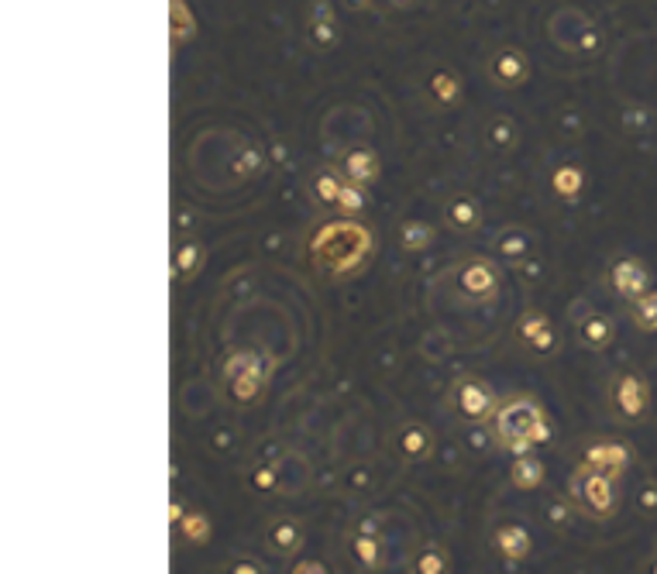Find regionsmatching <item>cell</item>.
Returning a JSON list of instances; mask_svg holds the SVG:
<instances>
[{
    "instance_id": "cell-31",
    "label": "cell",
    "mask_w": 657,
    "mask_h": 574,
    "mask_svg": "<svg viewBox=\"0 0 657 574\" xmlns=\"http://www.w3.org/2000/svg\"><path fill=\"white\" fill-rule=\"evenodd\" d=\"M292 571H296V574H324L327 568H324L320 561H300V564H296Z\"/></svg>"
},
{
    "instance_id": "cell-12",
    "label": "cell",
    "mask_w": 657,
    "mask_h": 574,
    "mask_svg": "<svg viewBox=\"0 0 657 574\" xmlns=\"http://www.w3.org/2000/svg\"><path fill=\"white\" fill-rule=\"evenodd\" d=\"M445 220L451 224V231H458V235H475L482 227V207L475 203L472 196H454L445 207Z\"/></svg>"
},
{
    "instance_id": "cell-26",
    "label": "cell",
    "mask_w": 657,
    "mask_h": 574,
    "mask_svg": "<svg viewBox=\"0 0 657 574\" xmlns=\"http://www.w3.org/2000/svg\"><path fill=\"white\" fill-rule=\"evenodd\" d=\"M176 526L189 537V544H207V540H211V520H207L204 513H189V516H183Z\"/></svg>"
},
{
    "instance_id": "cell-2",
    "label": "cell",
    "mask_w": 657,
    "mask_h": 574,
    "mask_svg": "<svg viewBox=\"0 0 657 574\" xmlns=\"http://www.w3.org/2000/svg\"><path fill=\"white\" fill-rule=\"evenodd\" d=\"M493 434L500 447L513 450V454H524V450H533L537 444H544L551 437V427L541 413V406L526 395H513L500 403V410L493 413Z\"/></svg>"
},
{
    "instance_id": "cell-7",
    "label": "cell",
    "mask_w": 657,
    "mask_h": 574,
    "mask_svg": "<svg viewBox=\"0 0 657 574\" xmlns=\"http://www.w3.org/2000/svg\"><path fill=\"white\" fill-rule=\"evenodd\" d=\"M609 403H613V413L620 419L644 417V410H647V386L637 375H620L609 386Z\"/></svg>"
},
{
    "instance_id": "cell-29",
    "label": "cell",
    "mask_w": 657,
    "mask_h": 574,
    "mask_svg": "<svg viewBox=\"0 0 657 574\" xmlns=\"http://www.w3.org/2000/svg\"><path fill=\"white\" fill-rule=\"evenodd\" d=\"M526 248H530L526 235H517V231H509V235L500 237V255L506 261H520V255H524Z\"/></svg>"
},
{
    "instance_id": "cell-18",
    "label": "cell",
    "mask_w": 657,
    "mask_h": 574,
    "mask_svg": "<svg viewBox=\"0 0 657 574\" xmlns=\"http://www.w3.org/2000/svg\"><path fill=\"white\" fill-rule=\"evenodd\" d=\"M579 338L585 347H592V351H603L605 344L613 340V320L603 314H589L581 320L579 327Z\"/></svg>"
},
{
    "instance_id": "cell-23",
    "label": "cell",
    "mask_w": 657,
    "mask_h": 574,
    "mask_svg": "<svg viewBox=\"0 0 657 574\" xmlns=\"http://www.w3.org/2000/svg\"><path fill=\"white\" fill-rule=\"evenodd\" d=\"M413 571L417 574H445V571H451V561H447V554L441 547L427 544V547H421V554L413 557Z\"/></svg>"
},
{
    "instance_id": "cell-6",
    "label": "cell",
    "mask_w": 657,
    "mask_h": 574,
    "mask_svg": "<svg viewBox=\"0 0 657 574\" xmlns=\"http://www.w3.org/2000/svg\"><path fill=\"white\" fill-rule=\"evenodd\" d=\"M513 334H517V340L524 344L533 358H548V355L557 351V334H554L548 314H541V310H524Z\"/></svg>"
},
{
    "instance_id": "cell-10",
    "label": "cell",
    "mask_w": 657,
    "mask_h": 574,
    "mask_svg": "<svg viewBox=\"0 0 657 574\" xmlns=\"http://www.w3.org/2000/svg\"><path fill=\"white\" fill-rule=\"evenodd\" d=\"M341 172L348 183H358L368 189V186L379 179L382 165H379V155H375V152H368V148H351V152L341 158Z\"/></svg>"
},
{
    "instance_id": "cell-8",
    "label": "cell",
    "mask_w": 657,
    "mask_h": 574,
    "mask_svg": "<svg viewBox=\"0 0 657 574\" xmlns=\"http://www.w3.org/2000/svg\"><path fill=\"white\" fill-rule=\"evenodd\" d=\"M493 547L500 550V557L506 564H520L530 554V533L520 522H500L493 533Z\"/></svg>"
},
{
    "instance_id": "cell-9",
    "label": "cell",
    "mask_w": 657,
    "mask_h": 574,
    "mask_svg": "<svg viewBox=\"0 0 657 574\" xmlns=\"http://www.w3.org/2000/svg\"><path fill=\"white\" fill-rule=\"evenodd\" d=\"M265 547L279 557H292L296 550L303 547V530L300 522L290 520V516H279L265 526Z\"/></svg>"
},
{
    "instance_id": "cell-13",
    "label": "cell",
    "mask_w": 657,
    "mask_h": 574,
    "mask_svg": "<svg viewBox=\"0 0 657 574\" xmlns=\"http://www.w3.org/2000/svg\"><path fill=\"white\" fill-rule=\"evenodd\" d=\"M627 461H630V450L623 444H616V441H603V444H592L585 450V465L605 471V474H613V478L627 468Z\"/></svg>"
},
{
    "instance_id": "cell-27",
    "label": "cell",
    "mask_w": 657,
    "mask_h": 574,
    "mask_svg": "<svg viewBox=\"0 0 657 574\" xmlns=\"http://www.w3.org/2000/svg\"><path fill=\"white\" fill-rule=\"evenodd\" d=\"M633 320H637V327H644V331H657V292H651V296H637V303H633Z\"/></svg>"
},
{
    "instance_id": "cell-17",
    "label": "cell",
    "mask_w": 657,
    "mask_h": 574,
    "mask_svg": "<svg viewBox=\"0 0 657 574\" xmlns=\"http://www.w3.org/2000/svg\"><path fill=\"white\" fill-rule=\"evenodd\" d=\"M344 172H334V169H320L314 179H310V193H314V200L320 207H338V196H341L344 189Z\"/></svg>"
},
{
    "instance_id": "cell-14",
    "label": "cell",
    "mask_w": 657,
    "mask_h": 574,
    "mask_svg": "<svg viewBox=\"0 0 657 574\" xmlns=\"http://www.w3.org/2000/svg\"><path fill=\"white\" fill-rule=\"evenodd\" d=\"M609 283H613V289H616L620 296L637 299V296H644V289H647V272H644L640 261H630V259L616 261L613 272H609Z\"/></svg>"
},
{
    "instance_id": "cell-19",
    "label": "cell",
    "mask_w": 657,
    "mask_h": 574,
    "mask_svg": "<svg viewBox=\"0 0 657 574\" xmlns=\"http://www.w3.org/2000/svg\"><path fill=\"white\" fill-rule=\"evenodd\" d=\"M581 186H585V176H581V169H575V165H557L551 172V189L561 200H568V203L579 200Z\"/></svg>"
},
{
    "instance_id": "cell-22",
    "label": "cell",
    "mask_w": 657,
    "mask_h": 574,
    "mask_svg": "<svg viewBox=\"0 0 657 574\" xmlns=\"http://www.w3.org/2000/svg\"><path fill=\"white\" fill-rule=\"evenodd\" d=\"M434 227L430 224H423V220H406L403 227H399V244L406 248V251H423V248H430L434 244Z\"/></svg>"
},
{
    "instance_id": "cell-24",
    "label": "cell",
    "mask_w": 657,
    "mask_h": 574,
    "mask_svg": "<svg viewBox=\"0 0 657 574\" xmlns=\"http://www.w3.org/2000/svg\"><path fill=\"white\" fill-rule=\"evenodd\" d=\"M493 76L496 83L502 86H517V83H524V59H517V55H502L500 62H496V69H493Z\"/></svg>"
},
{
    "instance_id": "cell-28",
    "label": "cell",
    "mask_w": 657,
    "mask_h": 574,
    "mask_svg": "<svg viewBox=\"0 0 657 574\" xmlns=\"http://www.w3.org/2000/svg\"><path fill=\"white\" fill-rule=\"evenodd\" d=\"M248 482H252V489H255V492H276L283 478H279V471L272 468V461H265V465H259V468H252Z\"/></svg>"
},
{
    "instance_id": "cell-3",
    "label": "cell",
    "mask_w": 657,
    "mask_h": 574,
    "mask_svg": "<svg viewBox=\"0 0 657 574\" xmlns=\"http://www.w3.org/2000/svg\"><path fill=\"white\" fill-rule=\"evenodd\" d=\"M568 498L572 506L579 509L581 516H592V520H609L616 513V485H613V474L592 468V465H581L572 482H568Z\"/></svg>"
},
{
    "instance_id": "cell-30",
    "label": "cell",
    "mask_w": 657,
    "mask_h": 574,
    "mask_svg": "<svg viewBox=\"0 0 657 574\" xmlns=\"http://www.w3.org/2000/svg\"><path fill=\"white\" fill-rule=\"evenodd\" d=\"M548 520H551L554 530H565L568 522L575 520V506H572V498H568V502H561V498H557V502H551V509H548Z\"/></svg>"
},
{
    "instance_id": "cell-11",
    "label": "cell",
    "mask_w": 657,
    "mask_h": 574,
    "mask_svg": "<svg viewBox=\"0 0 657 574\" xmlns=\"http://www.w3.org/2000/svg\"><path fill=\"white\" fill-rule=\"evenodd\" d=\"M396 447H399L403 458L423 461V458H430V450H434V434H430L423 423H403L399 434H396Z\"/></svg>"
},
{
    "instance_id": "cell-21",
    "label": "cell",
    "mask_w": 657,
    "mask_h": 574,
    "mask_svg": "<svg viewBox=\"0 0 657 574\" xmlns=\"http://www.w3.org/2000/svg\"><path fill=\"white\" fill-rule=\"evenodd\" d=\"M351 554H355V561L365 571H379V564H382V540L372 537V533H362V537L351 540Z\"/></svg>"
},
{
    "instance_id": "cell-16",
    "label": "cell",
    "mask_w": 657,
    "mask_h": 574,
    "mask_svg": "<svg viewBox=\"0 0 657 574\" xmlns=\"http://www.w3.org/2000/svg\"><path fill=\"white\" fill-rule=\"evenodd\" d=\"M204 259H207V251H204V244L200 241H180L176 244V255H172V275H176V283H186V279H193L200 268H204Z\"/></svg>"
},
{
    "instance_id": "cell-15",
    "label": "cell",
    "mask_w": 657,
    "mask_h": 574,
    "mask_svg": "<svg viewBox=\"0 0 657 574\" xmlns=\"http://www.w3.org/2000/svg\"><path fill=\"white\" fill-rule=\"evenodd\" d=\"M509 478H513V485H517V489L533 492V489H541V485H544V461H541L533 450H524V454H517V458H513Z\"/></svg>"
},
{
    "instance_id": "cell-5",
    "label": "cell",
    "mask_w": 657,
    "mask_h": 574,
    "mask_svg": "<svg viewBox=\"0 0 657 574\" xmlns=\"http://www.w3.org/2000/svg\"><path fill=\"white\" fill-rule=\"evenodd\" d=\"M458 292L472 303H485L500 292V275H496V265L485 259H469L458 268Z\"/></svg>"
},
{
    "instance_id": "cell-4",
    "label": "cell",
    "mask_w": 657,
    "mask_h": 574,
    "mask_svg": "<svg viewBox=\"0 0 657 574\" xmlns=\"http://www.w3.org/2000/svg\"><path fill=\"white\" fill-rule=\"evenodd\" d=\"M451 406H454L458 417L469 419V423H485L500 410V399H496V392H493V386L485 379L458 375L454 386H451Z\"/></svg>"
},
{
    "instance_id": "cell-1",
    "label": "cell",
    "mask_w": 657,
    "mask_h": 574,
    "mask_svg": "<svg viewBox=\"0 0 657 574\" xmlns=\"http://www.w3.org/2000/svg\"><path fill=\"white\" fill-rule=\"evenodd\" d=\"M310 261L316 265L320 275L327 279H344L355 268H362L372 255V235L368 227H362L355 217H341L331 220L324 227H316V235L310 237Z\"/></svg>"
},
{
    "instance_id": "cell-25",
    "label": "cell",
    "mask_w": 657,
    "mask_h": 574,
    "mask_svg": "<svg viewBox=\"0 0 657 574\" xmlns=\"http://www.w3.org/2000/svg\"><path fill=\"white\" fill-rule=\"evenodd\" d=\"M334 210H341L344 217H358V213L365 210V186L344 183L341 196H338V207Z\"/></svg>"
},
{
    "instance_id": "cell-20",
    "label": "cell",
    "mask_w": 657,
    "mask_h": 574,
    "mask_svg": "<svg viewBox=\"0 0 657 574\" xmlns=\"http://www.w3.org/2000/svg\"><path fill=\"white\" fill-rule=\"evenodd\" d=\"M228 386H231V399L235 403H255L259 395L265 392V371H244V375H231L228 379Z\"/></svg>"
}]
</instances>
